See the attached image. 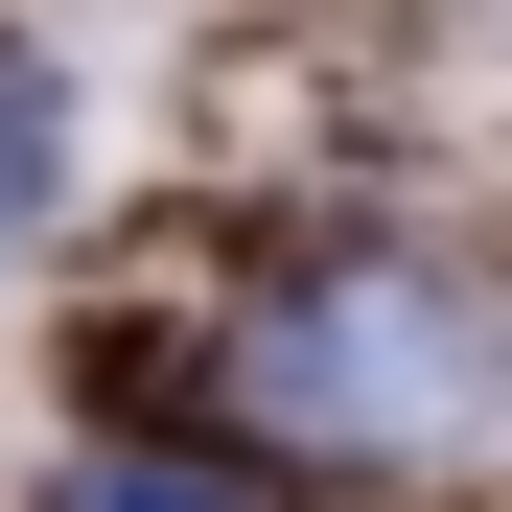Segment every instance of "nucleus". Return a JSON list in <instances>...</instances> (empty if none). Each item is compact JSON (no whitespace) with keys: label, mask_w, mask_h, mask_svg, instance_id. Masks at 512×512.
I'll list each match as a JSON object with an SVG mask.
<instances>
[{"label":"nucleus","mask_w":512,"mask_h":512,"mask_svg":"<svg viewBox=\"0 0 512 512\" xmlns=\"http://www.w3.org/2000/svg\"><path fill=\"white\" fill-rule=\"evenodd\" d=\"M256 396H280L326 466H419V443L489 419V350H466V303L419 280V256H350V280H303L256 326Z\"/></svg>","instance_id":"f257e3e1"},{"label":"nucleus","mask_w":512,"mask_h":512,"mask_svg":"<svg viewBox=\"0 0 512 512\" xmlns=\"http://www.w3.org/2000/svg\"><path fill=\"white\" fill-rule=\"evenodd\" d=\"M47 117H70V94H47V47L0 24V233H47V187H70V163H47Z\"/></svg>","instance_id":"f03ea898"},{"label":"nucleus","mask_w":512,"mask_h":512,"mask_svg":"<svg viewBox=\"0 0 512 512\" xmlns=\"http://www.w3.org/2000/svg\"><path fill=\"white\" fill-rule=\"evenodd\" d=\"M70 512H233V466H94Z\"/></svg>","instance_id":"7ed1b4c3"}]
</instances>
